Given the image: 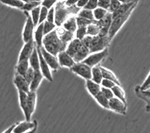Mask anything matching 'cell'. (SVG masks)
<instances>
[{"mask_svg":"<svg viewBox=\"0 0 150 133\" xmlns=\"http://www.w3.org/2000/svg\"><path fill=\"white\" fill-rule=\"evenodd\" d=\"M76 23H77V27H87L88 25L90 24L91 23H93L94 21H90V20H87V19L83 18V17H80V16H76Z\"/></svg>","mask_w":150,"mask_h":133,"instance_id":"cell-39","label":"cell"},{"mask_svg":"<svg viewBox=\"0 0 150 133\" xmlns=\"http://www.w3.org/2000/svg\"><path fill=\"white\" fill-rule=\"evenodd\" d=\"M0 2L3 4L9 6L11 7H15L18 9H22L23 6L24 4V2L20 1V0H0Z\"/></svg>","mask_w":150,"mask_h":133,"instance_id":"cell-33","label":"cell"},{"mask_svg":"<svg viewBox=\"0 0 150 133\" xmlns=\"http://www.w3.org/2000/svg\"><path fill=\"white\" fill-rule=\"evenodd\" d=\"M109 109L119 114L125 115L127 111V104L116 97L109 100Z\"/></svg>","mask_w":150,"mask_h":133,"instance_id":"cell-8","label":"cell"},{"mask_svg":"<svg viewBox=\"0 0 150 133\" xmlns=\"http://www.w3.org/2000/svg\"><path fill=\"white\" fill-rule=\"evenodd\" d=\"M79 0H65V5L67 6H76Z\"/></svg>","mask_w":150,"mask_h":133,"instance_id":"cell-54","label":"cell"},{"mask_svg":"<svg viewBox=\"0 0 150 133\" xmlns=\"http://www.w3.org/2000/svg\"><path fill=\"white\" fill-rule=\"evenodd\" d=\"M101 69V72H102V75H103V78H105V79H110V80H112L113 82L115 83V84L117 85H121L120 83V82H119L118 79L117 78V76H115L114 72L112 71H110V70L108 69H106L104 67H101L100 66Z\"/></svg>","mask_w":150,"mask_h":133,"instance_id":"cell-27","label":"cell"},{"mask_svg":"<svg viewBox=\"0 0 150 133\" xmlns=\"http://www.w3.org/2000/svg\"><path fill=\"white\" fill-rule=\"evenodd\" d=\"M86 35H87V34H86V27H77V29L76 30V38L82 40Z\"/></svg>","mask_w":150,"mask_h":133,"instance_id":"cell-40","label":"cell"},{"mask_svg":"<svg viewBox=\"0 0 150 133\" xmlns=\"http://www.w3.org/2000/svg\"><path fill=\"white\" fill-rule=\"evenodd\" d=\"M36 101H37V93L36 91H31L30 90L27 93V103H28V108L30 115H33L36 108Z\"/></svg>","mask_w":150,"mask_h":133,"instance_id":"cell-22","label":"cell"},{"mask_svg":"<svg viewBox=\"0 0 150 133\" xmlns=\"http://www.w3.org/2000/svg\"><path fill=\"white\" fill-rule=\"evenodd\" d=\"M100 91L102 92L104 96H105L108 99L110 100V98H112L114 96V93H113V91L110 88H106V87H103V86H101V89H100Z\"/></svg>","mask_w":150,"mask_h":133,"instance_id":"cell-47","label":"cell"},{"mask_svg":"<svg viewBox=\"0 0 150 133\" xmlns=\"http://www.w3.org/2000/svg\"><path fill=\"white\" fill-rule=\"evenodd\" d=\"M23 2H30V1H40V0H20Z\"/></svg>","mask_w":150,"mask_h":133,"instance_id":"cell-57","label":"cell"},{"mask_svg":"<svg viewBox=\"0 0 150 133\" xmlns=\"http://www.w3.org/2000/svg\"><path fill=\"white\" fill-rule=\"evenodd\" d=\"M37 122H30V121H24V122H20L16 124V127L13 130L14 133H23V132H34L35 129L34 128H36Z\"/></svg>","mask_w":150,"mask_h":133,"instance_id":"cell-11","label":"cell"},{"mask_svg":"<svg viewBox=\"0 0 150 133\" xmlns=\"http://www.w3.org/2000/svg\"><path fill=\"white\" fill-rule=\"evenodd\" d=\"M92 38L93 37L92 36H90V35H86L85 37H83L81 41V43L83 46H85V47H87L89 48L90 47V44H91V41H92Z\"/></svg>","mask_w":150,"mask_h":133,"instance_id":"cell-49","label":"cell"},{"mask_svg":"<svg viewBox=\"0 0 150 133\" xmlns=\"http://www.w3.org/2000/svg\"><path fill=\"white\" fill-rule=\"evenodd\" d=\"M29 61H28L27 59V60L18 61V63H17V65H16V73H19V74L23 76L27 71V69H29Z\"/></svg>","mask_w":150,"mask_h":133,"instance_id":"cell-30","label":"cell"},{"mask_svg":"<svg viewBox=\"0 0 150 133\" xmlns=\"http://www.w3.org/2000/svg\"><path fill=\"white\" fill-rule=\"evenodd\" d=\"M96 102L98 103L101 107H103V108L109 109V99H108L102 93L101 91L97 93V94L94 97Z\"/></svg>","mask_w":150,"mask_h":133,"instance_id":"cell-31","label":"cell"},{"mask_svg":"<svg viewBox=\"0 0 150 133\" xmlns=\"http://www.w3.org/2000/svg\"><path fill=\"white\" fill-rule=\"evenodd\" d=\"M86 89L89 91L90 94L92 95L93 97H95L100 91L101 86L100 84L97 83L96 82H94L93 79H86Z\"/></svg>","mask_w":150,"mask_h":133,"instance_id":"cell-20","label":"cell"},{"mask_svg":"<svg viewBox=\"0 0 150 133\" xmlns=\"http://www.w3.org/2000/svg\"><path fill=\"white\" fill-rule=\"evenodd\" d=\"M13 83L18 90H21V91L26 93H28L30 91V83L22 75L16 73L15 77H14Z\"/></svg>","mask_w":150,"mask_h":133,"instance_id":"cell-15","label":"cell"},{"mask_svg":"<svg viewBox=\"0 0 150 133\" xmlns=\"http://www.w3.org/2000/svg\"><path fill=\"white\" fill-rule=\"evenodd\" d=\"M137 4H134L133 6L129 10H128L126 13H125L122 16H120L118 17H116L112 20V22H111V24L110 26V28H109V31H108V37H109V40L111 41L113 38L114 37V36L116 35L117 33L120 30L122 26H123L125 22L128 20V18L130 17L131 14L132 13V12L134 9V8L136 7Z\"/></svg>","mask_w":150,"mask_h":133,"instance_id":"cell-3","label":"cell"},{"mask_svg":"<svg viewBox=\"0 0 150 133\" xmlns=\"http://www.w3.org/2000/svg\"><path fill=\"white\" fill-rule=\"evenodd\" d=\"M57 2V0H43L40 2L41 6H45L47 9H50L52 7H53L55 3Z\"/></svg>","mask_w":150,"mask_h":133,"instance_id":"cell-44","label":"cell"},{"mask_svg":"<svg viewBox=\"0 0 150 133\" xmlns=\"http://www.w3.org/2000/svg\"><path fill=\"white\" fill-rule=\"evenodd\" d=\"M150 87V73L148 75V76L146 79L145 82L143 83V84L142 85L141 87H140V90H147Z\"/></svg>","mask_w":150,"mask_h":133,"instance_id":"cell-51","label":"cell"},{"mask_svg":"<svg viewBox=\"0 0 150 133\" xmlns=\"http://www.w3.org/2000/svg\"><path fill=\"white\" fill-rule=\"evenodd\" d=\"M16 124L13 125H11V126L9 127V129H7L6 130V131L3 132H5V133H8V132H13V130H14V129H15V127H16Z\"/></svg>","mask_w":150,"mask_h":133,"instance_id":"cell-55","label":"cell"},{"mask_svg":"<svg viewBox=\"0 0 150 133\" xmlns=\"http://www.w3.org/2000/svg\"><path fill=\"white\" fill-rule=\"evenodd\" d=\"M108 10H107V9L100 8V7H97V8L93 10L94 20L95 21H100V20H101L105 16L106 14L108 13Z\"/></svg>","mask_w":150,"mask_h":133,"instance_id":"cell-35","label":"cell"},{"mask_svg":"<svg viewBox=\"0 0 150 133\" xmlns=\"http://www.w3.org/2000/svg\"><path fill=\"white\" fill-rule=\"evenodd\" d=\"M82 43L79 39L77 38H73L72 41H70L69 43L67 45L65 52H67L68 54L71 55L73 58L76 53L79 51V49L82 47Z\"/></svg>","mask_w":150,"mask_h":133,"instance_id":"cell-18","label":"cell"},{"mask_svg":"<svg viewBox=\"0 0 150 133\" xmlns=\"http://www.w3.org/2000/svg\"><path fill=\"white\" fill-rule=\"evenodd\" d=\"M57 58H58V63L60 65L61 67H66V68H71L72 66H74L76 62L71 55L68 54L65 51L60 52L57 54Z\"/></svg>","mask_w":150,"mask_h":133,"instance_id":"cell-12","label":"cell"},{"mask_svg":"<svg viewBox=\"0 0 150 133\" xmlns=\"http://www.w3.org/2000/svg\"><path fill=\"white\" fill-rule=\"evenodd\" d=\"M40 7L41 6H38L35 7L34 9L31 10V16L32 21L34 22V26L36 27L38 25V22H39V16H40Z\"/></svg>","mask_w":150,"mask_h":133,"instance_id":"cell-37","label":"cell"},{"mask_svg":"<svg viewBox=\"0 0 150 133\" xmlns=\"http://www.w3.org/2000/svg\"><path fill=\"white\" fill-rule=\"evenodd\" d=\"M101 86L103 87H106V88H110L111 89L114 85H116L114 82H113L112 80H110V79H105V78H103L102 81L100 83Z\"/></svg>","mask_w":150,"mask_h":133,"instance_id":"cell-46","label":"cell"},{"mask_svg":"<svg viewBox=\"0 0 150 133\" xmlns=\"http://www.w3.org/2000/svg\"><path fill=\"white\" fill-rule=\"evenodd\" d=\"M47 13H48V9H47V8H45V6L40 7V16H39V22H38V24H39V23H41L43 22H45V21H46Z\"/></svg>","mask_w":150,"mask_h":133,"instance_id":"cell-41","label":"cell"},{"mask_svg":"<svg viewBox=\"0 0 150 133\" xmlns=\"http://www.w3.org/2000/svg\"><path fill=\"white\" fill-rule=\"evenodd\" d=\"M37 50H38V55H39V60H40V72H42L44 77H45V79H47L48 81L52 82L53 80V78H52V72L50 70V67L48 66V65L47 64V62H45L44 57H43L42 54H41V52H40V47L37 46Z\"/></svg>","mask_w":150,"mask_h":133,"instance_id":"cell-10","label":"cell"},{"mask_svg":"<svg viewBox=\"0 0 150 133\" xmlns=\"http://www.w3.org/2000/svg\"><path fill=\"white\" fill-rule=\"evenodd\" d=\"M78 16H80V17H83V18L87 19V20H90V21H94V16H93V10H90V9H80L79 11Z\"/></svg>","mask_w":150,"mask_h":133,"instance_id":"cell-34","label":"cell"},{"mask_svg":"<svg viewBox=\"0 0 150 133\" xmlns=\"http://www.w3.org/2000/svg\"><path fill=\"white\" fill-rule=\"evenodd\" d=\"M43 46L47 52L57 56V54L60 52L65 51L67 45L63 43L58 37L56 30H53L52 31L44 36Z\"/></svg>","mask_w":150,"mask_h":133,"instance_id":"cell-2","label":"cell"},{"mask_svg":"<svg viewBox=\"0 0 150 133\" xmlns=\"http://www.w3.org/2000/svg\"><path fill=\"white\" fill-rule=\"evenodd\" d=\"M44 22L38 25L37 30L34 33V41L37 46H43V38H44Z\"/></svg>","mask_w":150,"mask_h":133,"instance_id":"cell-21","label":"cell"},{"mask_svg":"<svg viewBox=\"0 0 150 133\" xmlns=\"http://www.w3.org/2000/svg\"><path fill=\"white\" fill-rule=\"evenodd\" d=\"M24 12L26 16H27V21H26L24 28L23 30V40L24 41V43H26V42H28L33 39V34H34L35 26H34V22L32 21L30 14H29V13L27 11Z\"/></svg>","mask_w":150,"mask_h":133,"instance_id":"cell-7","label":"cell"},{"mask_svg":"<svg viewBox=\"0 0 150 133\" xmlns=\"http://www.w3.org/2000/svg\"><path fill=\"white\" fill-rule=\"evenodd\" d=\"M19 93V100H20V108L22 109L23 112L24 114L25 118L27 121H30L31 119L30 113L29 111V108H28V103H27V93L18 90Z\"/></svg>","mask_w":150,"mask_h":133,"instance_id":"cell-13","label":"cell"},{"mask_svg":"<svg viewBox=\"0 0 150 133\" xmlns=\"http://www.w3.org/2000/svg\"><path fill=\"white\" fill-rule=\"evenodd\" d=\"M121 4V2L119 0H110V8L108 9V11L113 13L114 10H116L118 8Z\"/></svg>","mask_w":150,"mask_h":133,"instance_id":"cell-45","label":"cell"},{"mask_svg":"<svg viewBox=\"0 0 150 133\" xmlns=\"http://www.w3.org/2000/svg\"><path fill=\"white\" fill-rule=\"evenodd\" d=\"M46 21L52 23H54V7H52L51 9H48V13H47Z\"/></svg>","mask_w":150,"mask_h":133,"instance_id":"cell-48","label":"cell"},{"mask_svg":"<svg viewBox=\"0 0 150 133\" xmlns=\"http://www.w3.org/2000/svg\"><path fill=\"white\" fill-rule=\"evenodd\" d=\"M119 1L121 2V3H128V2H133L134 0H119Z\"/></svg>","mask_w":150,"mask_h":133,"instance_id":"cell-56","label":"cell"},{"mask_svg":"<svg viewBox=\"0 0 150 133\" xmlns=\"http://www.w3.org/2000/svg\"><path fill=\"white\" fill-rule=\"evenodd\" d=\"M81 8L72 6H67L64 1H60L55 3L54 6V23L58 27H61L62 23L72 15L79 13Z\"/></svg>","mask_w":150,"mask_h":133,"instance_id":"cell-1","label":"cell"},{"mask_svg":"<svg viewBox=\"0 0 150 133\" xmlns=\"http://www.w3.org/2000/svg\"><path fill=\"white\" fill-rule=\"evenodd\" d=\"M55 27H56V25H55L54 23H52L47 21H45L44 22V34L46 35V34H47L51 31H52L53 30H54Z\"/></svg>","mask_w":150,"mask_h":133,"instance_id":"cell-38","label":"cell"},{"mask_svg":"<svg viewBox=\"0 0 150 133\" xmlns=\"http://www.w3.org/2000/svg\"><path fill=\"white\" fill-rule=\"evenodd\" d=\"M113 91V93H114V97H117L119 99H121V100H123L125 103L127 104L126 102V97H125V90H123V88L121 87V85H114L111 88Z\"/></svg>","mask_w":150,"mask_h":133,"instance_id":"cell-28","label":"cell"},{"mask_svg":"<svg viewBox=\"0 0 150 133\" xmlns=\"http://www.w3.org/2000/svg\"><path fill=\"white\" fill-rule=\"evenodd\" d=\"M70 69L72 72L76 73L83 79H90L92 78V67H90L87 64L84 63L83 62H76L74 66L70 68Z\"/></svg>","mask_w":150,"mask_h":133,"instance_id":"cell-5","label":"cell"},{"mask_svg":"<svg viewBox=\"0 0 150 133\" xmlns=\"http://www.w3.org/2000/svg\"><path fill=\"white\" fill-rule=\"evenodd\" d=\"M91 72H92V78H91V79H93L94 82H96L97 83L100 84L101 81L103 79V75H102V72H101L100 66H93Z\"/></svg>","mask_w":150,"mask_h":133,"instance_id":"cell-29","label":"cell"},{"mask_svg":"<svg viewBox=\"0 0 150 133\" xmlns=\"http://www.w3.org/2000/svg\"><path fill=\"white\" fill-rule=\"evenodd\" d=\"M99 32H100V27L97 24H96V21H94L93 23H91L90 24H89L86 27V34L87 35L90 36H96L98 35Z\"/></svg>","mask_w":150,"mask_h":133,"instance_id":"cell-32","label":"cell"},{"mask_svg":"<svg viewBox=\"0 0 150 133\" xmlns=\"http://www.w3.org/2000/svg\"><path fill=\"white\" fill-rule=\"evenodd\" d=\"M141 94L143 95L144 97L146 98V99H148L150 101V90L149 89H147V90H141Z\"/></svg>","mask_w":150,"mask_h":133,"instance_id":"cell-53","label":"cell"},{"mask_svg":"<svg viewBox=\"0 0 150 133\" xmlns=\"http://www.w3.org/2000/svg\"><path fill=\"white\" fill-rule=\"evenodd\" d=\"M36 46L35 41L32 39L28 42H26L20 51V56H19L18 61H22V60H28L30 56V54L33 52V50Z\"/></svg>","mask_w":150,"mask_h":133,"instance_id":"cell-14","label":"cell"},{"mask_svg":"<svg viewBox=\"0 0 150 133\" xmlns=\"http://www.w3.org/2000/svg\"><path fill=\"white\" fill-rule=\"evenodd\" d=\"M139 2V0H134L132 2H128V3H121L119 7L116 10H114L112 13V19L118 17L120 16H122L125 13H126L129 9L132 8L134 4H136Z\"/></svg>","mask_w":150,"mask_h":133,"instance_id":"cell-16","label":"cell"},{"mask_svg":"<svg viewBox=\"0 0 150 133\" xmlns=\"http://www.w3.org/2000/svg\"><path fill=\"white\" fill-rule=\"evenodd\" d=\"M98 7L108 10L110 8V0H98Z\"/></svg>","mask_w":150,"mask_h":133,"instance_id":"cell-50","label":"cell"},{"mask_svg":"<svg viewBox=\"0 0 150 133\" xmlns=\"http://www.w3.org/2000/svg\"><path fill=\"white\" fill-rule=\"evenodd\" d=\"M43 79H44V76H43L42 72H40V70H35L34 77H33V79H32L31 82L30 83V90L37 91Z\"/></svg>","mask_w":150,"mask_h":133,"instance_id":"cell-19","label":"cell"},{"mask_svg":"<svg viewBox=\"0 0 150 133\" xmlns=\"http://www.w3.org/2000/svg\"><path fill=\"white\" fill-rule=\"evenodd\" d=\"M34 71H35V70H34L31 66H30L29 69H28L27 72H26V73L23 75V76H24V78L26 79V80H27L29 83H30V82H31L32 79H33V77H34Z\"/></svg>","mask_w":150,"mask_h":133,"instance_id":"cell-42","label":"cell"},{"mask_svg":"<svg viewBox=\"0 0 150 133\" xmlns=\"http://www.w3.org/2000/svg\"><path fill=\"white\" fill-rule=\"evenodd\" d=\"M90 54V49L87 47L82 45V47L79 49V51L76 53L73 57V59L76 62H83L86 57Z\"/></svg>","mask_w":150,"mask_h":133,"instance_id":"cell-23","label":"cell"},{"mask_svg":"<svg viewBox=\"0 0 150 133\" xmlns=\"http://www.w3.org/2000/svg\"><path fill=\"white\" fill-rule=\"evenodd\" d=\"M110 42V41L109 40L108 36L102 37L100 36V35L93 36L92 38L91 44H90V47H89L90 53L100 52L102 50L105 49V48L108 47Z\"/></svg>","mask_w":150,"mask_h":133,"instance_id":"cell-4","label":"cell"},{"mask_svg":"<svg viewBox=\"0 0 150 133\" xmlns=\"http://www.w3.org/2000/svg\"><path fill=\"white\" fill-rule=\"evenodd\" d=\"M68 31L75 33L77 29V23H76V19L75 16H70L69 18L67 19L65 22L63 23L62 25L61 26Z\"/></svg>","mask_w":150,"mask_h":133,"instance_id":"cell-25","label":"cell"},{"mask_svg":"<svg viewBox=\"0 0 150 133\" xmlns=\"http://www.w3.org/2000/svg\"><path fill=\"white\" fill-rule=\"evenodd\" d=\"M149 90H150V87H149Z\"/></svg>","mask_w":150,"mask_h":133,"instance_id":"cell-58","label":"cell"},{"mask_svg":"<svg viewBox=\"0 0 150 133\" xmlns=\"http://www.w3.org/2000/svg\"><path fill=\"white\" fill-rule=\"evenodd\" d=\"M108 55V47L105 49L102 50L100 52H93V53H90L84 60L83 62L87 64L88 66L90 67L93 66H97L100 62L103 61V59H105L106 57Z\"/></svg>","mask_w":150,"mask_h":133,"instance_id":"cell-6","label":"cell"},{"mask_svg":"<svg viewBox=\"0 0 150 133\" xmlns=\"http://www.w3.org/2000/svg\"><path fill=\"white\" fill-rule=\"evenodd\" d=\"M28 61H29L30 66H31L34 70L40 69V60H39V55H38L36 46L33 50V52L30 54Z\"/></svg>","mask_w":150,"mask_h":133,"instance_id":"cell-24","label":"cell"},{"mask_svg":"<svg viewBox=\"0 0 150 133\" xmlns=\"http://www.w3.org/2000/svg\"><path fill=\"white\" fill-rule=\"evenodd\" d=\"M97 7H98V0H89L84 7V9L93 10Z\"/></svg>","mask_w":150,"mask_h":133,"instance_id":"cell-43","label":"cell"},{"mask_svg":"<svg viewBox=\"0 0 150 133\" xmlns=\"http://www.w3.org/2000/svg\"><path fill=\"white\" fill-rule=\"evenodd\" d=\"M40 52H41V54H42L45 62H47V64L48 65L50 69H52L53 70L58 69L60 68V65L58 63L57 56H55L54 54H51L50 52H47V50L44 47V46L40 47Z\"/></svg>","mask_w":150,"mask_h":133,"instance_id":"cell-9","label":"cell"},{"mask_svg":"<svg viewBox=\"0 0 150 133\" xmlns=\"http://www.w3.org/2000/svg\"><path fill=\"white\" fill-rule=\"evenodd\" d=\"M88 1L89 0H79L78 2H77V3L76 4V6L79 7V8H84L85 7V6L86 5V3L88 2Z\"/></svg>","mask_w":150,"mask_h":133,"instance_id":"cell-52","label":"cell"},{"mask_svg":"<svg viewBox=\"0 0 150 133\" xmlns=\"http://www.w3.org/2000/svg\"><path fill=\"white\" fill-rule=\"evenodd\" d=\"M56 32L58 37L65 45H68L72 39L74 38V33L68 31L64 29L62 27H58V29H56Z\"/></svg>","mask_w":150,"mask_h":133,"instance_id":"cell-17","label":"cell"},{"mask_svg":"<svg viewBox=\"0 0 150 133\" xmlns=\"http://www.w3.org/2000/svg\"><path fill=\"white\" fill-rule=\"evenodd\" d=\"M112 13L108 11V13L106 14L105 16L100 21H96V24L98 25L100 29L102 27H108L110 28V26L112 22Z\"/></svg>","mask_w":150,"mask_h":133,"instance_id":"cell-26","label":"cell"},{"mask_svg":"<svg viewBox=\"0 0 150 133\" xmlns=\"http://www.w3.org/2000/svg\"><path fill=\"white\" fill-rule=\"evenodd\" d=\"M40 2H41V1H30V2H24L21 9L27 12L31 11L32 9H34L35 7L40 6Z\"/></svg>","mask_w":150,"mask_h":133,"instance_id":"cell-36","label":"cell"}]
</instances>
